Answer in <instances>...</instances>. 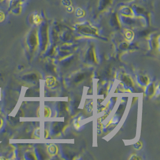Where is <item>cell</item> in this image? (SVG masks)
<instances>
[]
</instances>
